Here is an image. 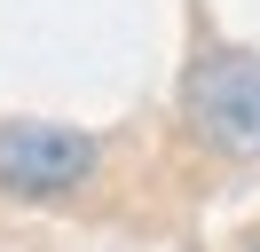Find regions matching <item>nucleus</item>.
<instances>
[{"label":"nucleus","instance_id":"f257e3e1","mask_svg":"<svg viewBox=\"0 0 260 252\" xmlns=\"http://www.w3.org/2000/svg\"><path fill=\"white\" fill-rule=\"evenodd\" d=\"M181 118L213 158H260V47H205L181 71Z\"/></svg>","mask_w":260,"mask_h":252},{"label":"nucleus","instance_id":"f03ea898","mask_svg":"<svg viewBox=\"0 0 260 252\" xmlns=\"http://www.w3.org/2000/svg\"><path fill=\"white\" fill-rule=\"evenodd\" d=\"M103 173V142L63 118H0V197L55 205Z\"/></svg>","mask_w":260,"mask_h":252},{"label":"nucleus","instance_id":"7ed1b4c3","mask_svg":"<svg viewBox=\"0 0 260 252\" xmlns=\"http://www.w3.org/2000/svg\"><path fill=\"white\" fill-rule=\"evenodd\" d=\"M244 252H260V236H244Z\"/></svg>","mask_w":260,"mask_h":252}]
</instances>
